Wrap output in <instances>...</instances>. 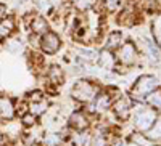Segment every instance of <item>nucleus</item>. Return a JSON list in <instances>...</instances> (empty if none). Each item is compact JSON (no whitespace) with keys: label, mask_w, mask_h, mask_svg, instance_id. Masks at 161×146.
<instances>
[{"label":"nucleus","mask_w":161,"mask_h":146,"mask_svg":"<svg viewBox=\"0 0 161 146\" xmlns=\"http://www.w3.org/2000/svg\"><path fill=\"white\" fill-rule=\"evenodd\" d=\"M73 96L79 101H90L93 96H95V88H93V85L90 82L80 81L73 88Z\"/></svg>","instance_id":"f257e3e1"},{"label":"nucleus","mask_w":161,"mask_h":146,"mask_svg":"<svg viewBox=\"0 0 161 146\" xmlns=\"http://www.w3.org/2000/svg\"><path fill=\"white\" fill-rule=\"evenodd\" d=\"M156 79L155 77H148V76H145V77H140L139 79V82L136 84V88H134V93H136L137 96H143L147 95L148 91H152L155 87H156Z\"/></svg>","instance_id":"f03ea898"},{"label":"nucleus","mask_w":161,"mask_h":146,"mask_svg":"<svg viewBox=\"0 0 161 146\" xmlns=\"http://www.w3.org/2000/svg\"><path fill=\"white\" fill-rule=\"evenodd\" d=\"M155 112L152 109H143L140 111L137 116H136V125L142 130H148L152 125H153V121H155Z\"/></svg>","instance_id":"7ed1b4c3"},{"label":"nucleus","mask_w":161,"mask_h":146,"mask_svg":"<svg viewBox=\"0 0 161 146\" xmlns=\"http://www.w3.org/2000/svg\"><path fill=\"white\" fill-rule=\"evenodd\" d=\"M58 48H60V39L53 32H47L42 37V50L45 53H55Z\"/></svg>","instance_id":"20e7f679"},{"label":"nucleus","mask_w":161,"mask_h":146,"mask_svg":"<svg viewBox=\"0 0 161 146\" xmlns=\"http://www.w3.org/2000/svg\"><path fill=\"white\" fill-rule=\"evenodd\" d=\"M134 58H136V50H134V45L132 44H126L123 45V48H121L119 51V60L123 63H132Z\"/></svg>","instance_id":"39448f33"},{"label":"nucleus","mask_w":161,"mask_h":146,"mask_svg":"<svg viewBox=\"0 0 161 146\" xmlns=\"http://www.w3.org/2000/svg\"><path fill=\"white\" fill-rule=\"evenodd\" d=\"M0 117L3 119H11L13 117V106L11 101L5 96L0 98Z\"/></svg>","instance_id":"423d86ee"},{"label":"nucleus","mask_w":161,"mask_h":146,"mask_svg":"<svg viewBox=\"0 0 161 146\" xmlns=\"http://www.w3.org/2000/svg\"><path fill=\"white\" fill-rule=\"evenodd\" d=\"M114 112L119 117H127V114H129V104H127V101L126 100H119L114 104Z\"/></svg>","instance_id":"0eeeda50"},{"label":"nucleus","mask_w":161,"mask_h":146,"mask_svg":"<svg viewBox=\"0 0 161 146\" xmlns=\"http://www.w3.org/2000/svg\"><path fill=\"white\" fill-rule=\"evenodd\" d=\"M71 125L79 128V130H82L84 127H87V121H86V117L82 114H74L71 117Z\"/></svg>","instance_id":"6e6552de"},{"label":"nucleus","mask_w":161,"mask_h":146,"mask_svg":"<svg viewBox=\"0 0 161 146\" xmlns=\"http://www.w3.org/2000/svg\"><path fill=\"white\" fill-rule=\"evenodd\" d=\"M121 40H123V35H121L119 32H113L108 37V44H106V47L108 48H116L121 44Z\"/></svg>","instance_id":"1a4fd4ad"},{"label":"nucleus","mask_w":161,"mask_h":146,"mask_svg":"<svg viewBox=\"0 0 161 146\" xmlns=\"http://www.w3.org/2000/svg\"><path fill=\"white\" fill-rule=\"evenodd\" d=\"M45 29H47V23H45V19H42V18H36V19L32 21V31H34V32H45Z\"/></svg>","instance_id":"9d476101"},{"label":"nucleus","mask_w":161,"mask_h":146,"mask_svg":"<svg viewBox=\"0 0 161 146\" xmlns=\"http://www.w3.org/2000/svg\"><path fill=\"white\" fill-rule=\"evenodd\" d=\"M147 137H150L152 140H158V138H161V119H158L156 121V125L147 133Z\"/></svg>","instance_id":"9b49d317"},{"label":"nucleus","mask_w":161,"mask_h":146,"mask_svg":"<svg viewBox=\"0 0 161 146\" xmlns=\"http://www.w3.org/2000/svg\"><path fill=\"white\" fill-rule=\"evenodd\" d=\"M47 108V103L44 101H37V103H32L31 104V112L32 114H40V112H44Z\"/></svg>","instance_id":"f8f14e48"},{"label":"nucleus","mask_w":161,"mask_h":146,"mask_svg":"<svg viewBox=\"0 0 161 146\" xmlns=\"http://www.w3.org/2000/svg\"><path fill=\"white\" fill-rule=\"evenodd\" d=\"M148 103L156 106V108H161V91H153L148 96Z\"/></svg>","instance_id":"ddd939ff"},{"label":"nucleus","mask_w":161,"mask_h":146,"mask_svg":"<svg viewBox=\"0 0 161 146\" xmlns=\"http://www.w3.org/2000/svg\"><path fill=\"white\" fill-rule=\"evenodd\" d=\"M110 106V98L106 96V95H102L97 98V108L98 109H105V108H108Z\"/></svg>","instance_id":"4468645a"},{"label":"nucleus","mask_w":161,"mask_h":146,"mask_svg":"<svg viewBox=\"0 0 161 146\" xmlns=\"http://www.w3.org/2000/svg\"><path fill=\"white\" fill-rule=\"evenodd\" d=\"M111 63H113L111 55H108V51H103L102 56H100V64H102V66H106V68H110Z\"/></svg>","instance_id":"2eb2a0df"},{"label":"nucleus","mask_w":161,"mask_h":146,"mask_svg":"<svg viewBox=\"0 0 161 146\" xmlns=\"http://www.w3.org/2000/svg\"><path fill=\"white\" fill-rule=\"evenodd\" d=\"M76 5H77L79 10H87L90 7V0H77Z\"/></svg>","instance_id":"dca6fc26"},{"label":"nucleus","mask_w":161,"mask_h":146,"mask_svg":"<svg viewBox=\"0 0 161 146\" xmlns=\"http://www.w3.org/2000/svg\"><path fill=\"white\" fill-rule=\"evenodd\" d=\"M155 32H156L158 40L161 42V19H158V21L155 23Z\"/></svg>","instance_id":"f3484780"},{"label":"nucleus","mask_w":161,"mask_h":146,"mask_svg":"<svg viewBox=\"0 0 161 146\" xmlns=\"http://www.w3.org/2000/svg\"><path fill=\"white\" fill-rule=\"evenodd\" d=\"M23 122H24L26 125H32V124H34V116H31V114L24 116V117H23Z\"/></svg>","instance_id":"a211bd4d"},{"label":"nucleus","mask_w":161,"mask_h":146,"mask_svg":"<svg viewBox=\"0 0 161 146\" xmlns=\"http://www.w3.org/2000/svg\"><path fill=\"white\" fill-rule=\"evenodd\" d=\"M86 141H87V137H86L84 133H80V135L76 138V143H77V146H82V144H86Z\"/></svg>","instance_id":"6ab92c4d"},{"label":"nucleus","mask_w":161,"mask_h":146,"mask_svg":"<svg viewBox=\"0 0 161 146\" xmlns=\"http://www.w3.org/2000/svg\"><path fill=\"white\" fill-rule=\"evenodd\" d=\"M5 15H7V7L3 3H0V23L5 19Z\"/></svg>","instance_id":"aec40b11"},{"label":"nucleus","mask_w":161,"mask_h":146,"mask_svg":"<svg viewBox=\"0 0 161 146\" xmlns=\"http://www.w3.org/2000/svg\"><path fill=\"white\" fill-rule=\"evenodd\" d=\"M119 0H106V5H108V8H114L118 5Z\"/></svg>","instance_id":"412c9836"}]
</instances>
